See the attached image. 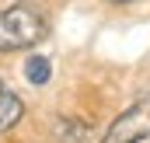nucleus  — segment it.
I'll return each instance as SVG.
<instances>
[{"mask_svg": "<svg viewBox=\"0 0 150 143\" xmlns=\"http://www.w3.org/2000/svg\"><path fill=\"white\" fill-rule=\"evenodd\" d=\"M49 73H52V67H49V59H45V56H32V59L25 63V77H28L35 87H42V84L49 80Z\"/></svg>", "mask_w": 150, "mask_h": 143, "instance_id": "20e7f679", "label": "nucleus"}, {"mask_svg": "<svg viewBox=\"0 0 150 143\" xmlns=\"http://www.w3.org/2000/svg\"><path fill=\"white\" fill-rule=\"evenodd\" d=\"M147 136H150V91H143L108 126V133L101 136V143H143Z\"/></svg>", "mask_w": 150, "mask_h": 143, "instance_id": "f03ea898", "label": "nucleus"}, {"mask_svg": "<svg viewBox=\"0 0 150 143\" xmlns=\"http://www.w3.org/2000/svg\"><path fill=\"white\" fill-rule=\"evenodd\" d=\"M38 38H45V18L28 4L0 7V52L32 49Z\"/></svg>", "mask_w": 150, "mask_h": 143, "instance_id": "f257e3e1", "label": "nucleus"}, {"mask_svg": "<svg viewBox=\"0 0 150 143\" xmlns=\"http://www.w3.org/2000/svg\"><path fill=\"white\" fill-rule=\"evenodd\" d=\"M122 4H129V0H122Z\"/></svg>", "mask_w": 150, "mask_h": 143, "instance_id": "39448f33", "label": "nucleus"}, {"mask_svg": "<svg viewBox=\"0 0 150 143\" xmlns=\"http://www.w3.org/2000/svg\"><path fill=\"white\" fill-rule=\"evenodd\" d=\"M25 115V105H21V98L0 80V133L4 129H11V126H18V119Z\"/></svg>", "mask_w": 150, "mask_h": 143, "instance_id": "7ed1b4c3", "label": "nucleus"}]
</instances>
